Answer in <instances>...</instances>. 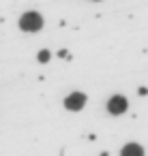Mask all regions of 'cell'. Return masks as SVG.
I'll list each match as a JSON object with an SVG mask.
<instances>
[{
    "label": "cell",
    "instance_id": "cell-1",
    "mask_svg": "<svg viewBox=\"0 0 148 156\" xmlns=\"http://www.w3.org/2000/svg\"><path fill=\"white\" fill-rule=\"evenodd\" d=\"M20 28L26 30V32H37V30L43 28V17L39 13H32V11L30 13H24L20 17Z\"/></svg>",
    "mask_w": 148,
    "mask_h": 156
},
{
    "label": "cell",
    "instance_id": "cell-2",
    "mask_svg": "<svg viewBox=\"0 0 148 156\" xmlns=\"http://www.w3.org/2000/svg\"><path fill=\"white\" fill-rule=\"evenodd\" d=\"M127 107H129V101H127L124 96H120V94H116V96H112V98L107 101V111H109L112 115H120V113H124Z\"/></svg>",
    "mask_w": 148,
    "mask_h": 156
},
{
    "label": "cell",
    "instance_id": "cell-3",
    "mask_svg": "<svg viewBox=\"0 0 148 156\" xmlns=\"http://www.w3.org/2000/svg\"><path fill=\"white\" fill-rule=\"evenodd\" d=\"M84 105H86V94H82V92H71L65 98V107L69 111H80V109H84Z\"/></svg>",
    "mask_w": 148,
    "mask_h": 156
},
{
    "label": "cell",
    "instance_id": "cell-4",
    "mask_svg": "<svg viewBox=\"0 0 148 156\" xmlns=\"http://www.w3.org/2000/svg\"><path fill=\"white\" fill-rule=\"evenodd\" d=\"M120 156H144V147L137 143H127L120 150Z\"/></svg>",
    "mask_w": 148,
    "mask_h": 156
},
{
    "label": "cell",
    "instance_id": "cell-5",
    "mask_svg": "<svg viewBox=\"0 0 148 156\" xmlns=\"http://www.w3.org/2000/svg\"><path fill=\"white\" fill-rule=\"evenodd\" d=\"M50 58H52V54H50V49H41V51H39V56H37V60H39L41 64H45V62H50Z\"/></svg>",
    "mask_w": 148,
    "mask_h": 156
},
{
    "label": "cell",
    "instance_id": "cell-6",
    "mask_svg": "<svg viewBox=\"0 0 148 156\" xmlns=\"http://www.w3.org/2000/svg\"><path fill=\"white\" fill-rule=\"evenodd\" d=\"M58 56H60V58H67V60H69V58H71V56H69V51H67V49H60V51H58Z\"/></svg>",
    "mask_w": 148,
    "mask_h": 156
},
{
    "label": "cell",
    "instance_id": "cell-7",
    "mask_svg": "<svg viewBox=\"0 0 148 156\" xmlns=\"http://www.w3.org/2000/svg\"><path fill=\"white\" fill-rule=\"evenodd\" d=\"M137 92H139V96H146V94H148V88H139Z\"/></svg>",
    "mask_w": 148,
    "mask_h": 156
}]
</instances>
